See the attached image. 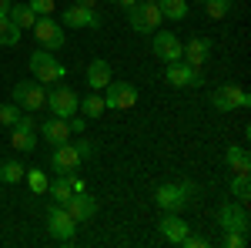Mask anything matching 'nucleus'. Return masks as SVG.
<instances>
[{"label": "nucleus", "instance_id": "nucleus-35", "mask_svg": "<svg viewBox=\"0 0 251 248\" xmlns=\"http://www.w3.org/2000/svg\"><path fill=\"white\" fill-rule=\"evenodd\" d=\"M74 148H77V154L84 158V161H87V158H94V141H87V138H80Z\"/></svg>", "mask_w": 251, "mask_h": 248}, {"label": "nucleus", "instance_id": "nucleus-1", "mask_svg": "<svg viewBox=\"0 0 251 248\" xmlns=\"http://www.w3.org/2000/svg\"><path fill=\"white\" fill-rule=\"evenodd\" d=\"M27 64H30L34 81H40L44 87H47V84H57V81H64V77H67V67L54 57V51H44V47H37V51L30 54V60H27Z\"/></svg>", "mask_w": 251, "mask_h": 248}, {"label": "nucleus", "instance_id": "nucleus-18", "mask_svg": "<svg viewBox=\"0 0 251 248\" xmlns=\"http://www.w3.org/2000/svg\"><path fill=\"white\" fill-rule=\"evenodd\" d=\"M67 215L74 218V221H91L97 215V198H91L87 191H77V194H71V201L64 205Z\"/></svg>", "mask_w": 251, "mask_h": 248}, {"label": "nucleus", "instance_id": "nucleus-31", "mask_svg": "<svg viewBox=\"0 0 251 248\" xmlns=\"http://www.w3.org/2000/svg\"><path fill=\"white\" fill-rule=\"evenodd\" d=\"M30 3V10L37 14V17H50L54 10H57V0H27Z\"/></svg>", "mask_w": 251, "mask_h": 248}, {"label": "nucleus", "instance_id": "nucleus-30", "mask_svg": "<svg viewBox=\"0 0 251 248\" xmlns=\"http://www.w3.org/2000/svg\"><path fill=\"white\" fill-rule=\"evenodd\" d=\"M228 10H231V0H204V14L211 20L228 17Z\"/></svg>", "mask_w": 251, "mask_h": 248}, {"label": "nucleus", "instance_id": "nucleus-19", "mask_svg": "<svg viewBox=\"0 0 251 248\" xmlns=\"http://www.w3.org/2000/svg\"><path fill=\"white\" fill-rule=\"evenodd\" d=\"M111 81H114V77H111V64L104 57H97V60L87 64V87H91V91H104Z\"/></svg>", "mask_w": 251, "mask_h": 248}, {"label": "nucleus", "instance_id": "nucleus-12", "mask_svg": "<svg viewBox=\"0 0 251 248\" xmlns=\"http://www.w3.org/2000/svg\"><path fill=\"white\" fill-rule=\"evenodd\" d=\"M10 144H14V148H17V151H34V148H37V121H34V117L30 114H20L17 117V124H14V128H10Z\"/></svg>", "mask_w": 251, "mask_h": 248}, {"label": "nucleus", "instance_id": "nucleus-7", "mask_svg": "<svg viewBox=\"0 0 251 248\" xmlns=\"http://www.w3.org/2000/svg\"><path fill=\"white\" fill-rule=\"evenodd\" d=\"M137 104V87L134 84H127V81H111L107 87H104V108L107 111H127V108H134Z\"/></svg>", "mask_w": 251, "mask_h": 248}, {"label": "nucleus", "instance_id": "nucleus-5", "mask_svg": "<svg viewBox=\"0 0 251 248\" xmlns=\"http://www.w3.org/2000/svg\"><path fill=\"white\" fill-rule=\"evenodd\" d=\"M161 10H157V3H144V0H137L134 7H127V24H131V30L137 34H154L157 27H161Z\"/></svg>", "mask_w": 251, "mask_h": 248}, {"label": "nucleus", "instance_id": "nucleus-2", "mask_svg": "<svg viewBox=\"0 0 251 248\" xmlns=\"http://www.w3.org/2000/svg\"><path fill=\"white\" fill-rule=\"evenodd\" d=\"M10 97H14V104L24 108L27 114H37V111L47 108V91H44L40 81H17L14 91H10Z\"/></svg>", "mask_w": 251, "mask_h": 248}, {"label": "nucleus", "instance_id": "nucleus-4", "mask_svg": "<svg viewBox=\"0 0 251 248\" xmlns=\"http://www.w3.org/2000/svg\"><path fill=\"white\" fill-rule=\"evenodd\" d=\"M47 108H50V114L54 117H74L80 111V97L74 87H67L64 81H57L54 84V91H47Z\"/></svg>", "mask_w": 251, "mask_h": 248}, {"label": "nucleus", "instance_id": "nucleus-15", "mask_svg": "<svg viewBox=\"0 0 251 248\" xmlns=\"http://www.w3.org/2000/svg\"><path fill=\"white\" fill-rule=\"evenodd\" d=\"M64 27H74V30H97L100 27V17L91 7H80V3H71L64 10Z\"/></svg>", "mask_w": 251, "mask_h": 248}, {"label": "nucleus", "instance_id": "nucleus-27", "mask_svg": "<svg viewBox=\"0 0 251 248\" xmlns=\"http://www.w3.org/2000/svg\"><path fill=\"white\" fill-rule=\"evenodd\" d=\"M231 198H238L241 205H248V198H251V178H248V171L231 178Z\"/></svg>", "mask_w": 251, "mask_h": 248}, {"label": "nucleus", "instance_id": "nucleus-37", "mask_svg": "<svg viewBox=\"0 0 251 248\" xmlns=\"http://www.w3.org/2000/svg\"><path fill=\"white\" fill-rule=\"evenodd\" d=\"M10 3H14V0H0V17H7V14H10Z\"/></svg>", "mask_w": 251, "mask_h": 248}, {"label": "nucleus", "instance_id": "nucleus-9", "mask_svg": "<svg viewBox=\"0 0 251 248\" xmlns=\"http://www.w3.org/2000/svg\"><path fill=\"white\" fill-rule=\"evenodd\" d=\"M181 40H177V34H171V30H161L157 27L154 37H151V54H154L157 60H164V64H174V60H181Z\"/></svg>", "mask_w": 251, "mask_h": 248}, {"label": "nucleus", "instance_id": "nucleus-20", "mask_svg": "<svg viewBox=\"0 0 251 248\" xmlns=\"http://www.w3.org/2000/svg\"><path fill=\"white\" fill-rule=\"evenodd\" d=\"M40 134H44L47 144H64V141H71V124L64 117H50V121H44Z\"/></svg>", "mask_w": 251, "mask_h": 248}, {"label": "nucleus", "instance_id": "nucleus-13", "mask_svg": "<svg viewBox=\"0 0 251 248\" xmlns=\"http://www.w3.org/2000/svg\"><path fill=\"white\" fill-rule=\"evenodd\" d=\"M84 165V158L77 154V148L71 144V141H64V144H54V154H50V168L57 174H74Z\"/></svg>", "mask_w": 251, "mask_h": 248}, {"label": "nucleus", "instance_id": "nucleus-38", "mask_svg": "<svg viewBox=\"0 0 251 248\" xmlns=\"http://www.w3.org/2000/svg\"><path fill=\"white\" fill-rule=\"evenodd\" d=\"M74 3H80V7H91V10H97V3H100V0H74Z\"/></svg>", "mask_w": 251, "mask_h": 248}, {"label": "nucleus", "instance_id": "nucleus-39", "mask_svg": "<svg viewBox=\"0 0 251 248\" xmlns=\"http://www.w3.org/2000/svg\"><path fill=\"white\" fill-rule=\"evenodd\" d=\"M111 3H117V7H124V10H127V7H134L137 0H111Z\"/></svg>", "mask_w": 251, "mask_h": 248}, {"label": "nucleus", "instance_id": "nucleus-3", "mask_svg": "<svg viewBox=\"0 0 251 248\" xmlns=\"http://www.w3.org/2000/svg\"><path fill=\"white\" fill-rule=\"evenodd\" d=\"M194 191L198 188H194L191 181H168V185H161V188L154 191V201L164 211H184V205L191 201Z\"/></svg>", "mask_w": 251, "mask_h": 248}, {"label": "nucleus", "instance_id": "nucleus-8", "mask_svg": "<svg viewBox=\"0 0 251 248\" xmlns=\"http://www.w3.org/2000/svg\"><path fill=\"white\" fill-rule=\"evenodd\" d=\"M164 81L171 87H201L204 84V71H198V67L184 64V60H174V64L164 67Z\"/></svg>", "mask_w": 251, "mask_h": 248}, {"label": "nucleus", "instance_id": "nucleus-11", "mask_svg": "<svg viewBox=\"0 0 251 248\" xmlns=\"http://www.w3.org/2000/svg\"><path fill=\"white\" fill-rule=\"evenodd\" d=\"M214 111H238V108H251V97L238 87V84H221L218 91H211Z\"/></svg>", "mask_w": 251, "mask_h": 248}, {"label": "nucleus", "instance_id": "nucleus-14", "mask_svg": "<svg viewBox=\"0 0 251 248\" xmlns=\"http://www.w3.org/2000/svg\"><path fill=\"white\" fill-rule=\"evenodd\" d=\"M218 225L225 231H248V208L241 201H225L218 208Z\"/></svg>", "mask_w": 251, "mask_h": 248}, {"label": "nucleus", "instance_id": "nucleus-22", "mask_svg": "<svg viewBox=\"0 0 251 248\" xmlns=\"http://www.w3.org/2000/svg\"><path fill=\"white\" fill-rule=\"evenodd\" d=\"M47 194L54 198V205H67L71 194H74V188H71V174H57V178L47 185Z\"/></svg>", "mask_w": 251, "mask_h": 248}, {"label": "nucleus", "instance_id": "nucleus-40", "mask_svg": "<svg viewBox=\"0 0 251 248\" xmlns=\"http://www.w3.org/2000/svg\"><path fill=\"white\" fill-rule=\"evenodd\" d=\"M144 3H157V0H144Z\"/></svg>", "mask_w": 251, "mask_h": 248}, {"label": "nucleus", "instance_id": "nucleus-24", "mask_svg": "<svg viewBox=\"0 0 251 248\" xmlns=\"http://www.w3.org/2000/svg\"><path fill=\"white\" fill-rule=\"evenodd\" d=\"M20 34H24V30H20L10 17H0V47H17Z\"/></svg>", "mask_w": 251, "mask_h": 248}, {"label": "nucleus", "instance_id": "nucleus-10", "mask_svg": "<svg viewBox=\"0 0 251 248\" xmlns=\"http://www.w3.org/2000/svg\"><path fill=\"white\" fill-rule=\"evenodd\" d=\"M47 228L57 242H74V231H77V221L67 215L64 205H50L47 208Z\"/></svg>", "mask_w": 251, "mask_h": 248}, {"label": "nucleus", "instance_id": "nucleus-33", "mask_svg": "<svg viewBox=\"0 0 251 248\" xmlns=\"http://www.w3.org/2000/svg\"><path fill=\"white\" fill-rule=\"evenodd\" d=\"M17 104H14V101H10V104H3V108H0V124H3V128H14V124H17Z\"/></svg>", "mask_w": 251, "mask_h": 248}, {"label": "nucleus", "instance_id": "nucleus-23", "mask_svg": "<svg viewBox=\"0 0 251 248\" xmlns=\"http://www.w3.org/2000/svg\"><path fill=\"white\" fill-rule=\"evenodd\" d=\"M7 17L14 20L20 30H30V27H34V20H37V14L30 10V3H10V14H7Z\"/></svg>", "mask_w": 251, "mask_h": 248}, {"label": "nucleus", "instance_id": "nucleus-17", "mask_svg": "<svg viewBox=\"0 0 251 248\" xmlns=\"http://www.w3.org/2000/svg\"><path fill=\"white\" fill-rule=\"evenodd\" d=\"M208 57H211V40L208 37H191L184 47H181V60L191 64V67H198V71L208 64Z\"/></svg>", "mask_w": 251, "mask_h": 248}, {"label": "nucleus", "instance_id": "nucleus-29", "mask_svg": "<svg viewBox=\"0 0 251 248\" xmlns=\"http://www.w3.org/2000/svg\"><path fill=\"white\" fill-rule=\"evenodd\" d=\"M24 171H27V168H24L20 161H3V165H0V181H3V185H17L20 178H24Z\"/></svg>", "mask_w": 251, "mask_h": 248}, {"label": "nucleus", "instance_id": "nucleus-16", "mask_svg": "<svg viewBox=\"0 0 251 248\" xmlns=\"http://www.w3.org/2000/svg\"><path fill=\"white\" fill-rule=\"evenodd\" d=\"M157 231H161V238H164V242H171V245H181V238L191 231V225L181 218V211H164V218L157 221Z\"/></svg>", "mask_w": 251, "mask_h": 248}, {"label": "nucleus", "instance_id": "nucleus-41", "mask_svg": "<svg viewBox=\"0 0 251 248\" xmlns=\"http://www.w3.org/2000/svg\"><path fill=\"white\" fill-rule=\"evenodd\" d=\"M201 3H204V0H201Z\"/></svg>", "mask_w": 251, "mask_h": 248}, {"label": "nucleus", "instance_id": "nucleus-6", "mask_svg": "<svg viewBox=\"0 0 251 248\" xmlns=\"http://www.w3.org/2000/svg\"><path fill=\"white\" fill-rule=\"evenodd\" d=\"M34 37H37V44L44 47V51H60L64 47V24H57L54 17H37L34 20Z\"/></svg>", "mask_w": 251, "mask_h": 248}, {"label": "nucleus", "instance_id": "nucleus-26", "mask_svg": "<svg viewBox=\"0 0 251 248\" xmlns=\"http://www.w3.org/2000/svg\"><path fill=\"white\" fill-rule=\"evenodd\" d=\"M24 178H27V185H30V191H34V194H47L50 178L44 174V168H27V171H24Z\"/></svg>", "mask_w": 251, "mask_h": 248}, {"label": "nucleus", "instance_id": "nucleus-32", "mask_svg": "<svg viewBox=\"0 0 251 248\" xmlns=\"http://www.w3.org/2000/svg\"><path fill=\"white\" fill-rule=\"evenodd\" d=\"M225 248H245L248 245V231H225Z\"/></svg>", "mask_w": 251, "mask_h": 248}, {"label": "nucleus", "instance_id": "nucleus-21", "mask_svg": "<svg viewBox=\"0 0 251 248\" xmlns=\"http://www.w3.org/2000/svg\"><path fill=\"white\" fill-rule=\"evenodd\" d=\"M225 165H228V171H234V174L251 171V154H248V148H245V144H231V148L225 151Z\"/></svg>", "mask_w": 251, "mask_h": 248}, {"label": "nucleus", "instance_id": "nucleus-28", "mask_svg": "<svg viewBox=\"0 0 251 248\" xmlns=\"http://www.w3.org/2000/svg\"><path fill=\"white\" fill-rule=\"evenodd\" d=\"M80 111H84V117H100L107 108H104V97L97 94H87V97H80Z\"/></svg>", "mask_w": 251, "mask_h": 248}, {"label": "nucleus", "instance_id": "nucleus-36", "mask_svg": "<svg viewBox=\"0 0 251 248\" xmlns=\"http://www.w3.org/2000/svg\"><path fill=\"white\" fill-rule=\"evenodd\" d=\"M67 124H71V131H74V134H84V128H87V121H84V117H77V114L67 117Z\"/></svg>", "mask_w": 251, "mask_h": 248}, {"label": "nucleus", "instance_id": "nucleus-34", "mask_svg": "<svg viewBox=\"0 0 251 248\" xmlns=\"http://www.w3.org/2000/svg\"><path fill=\"white\" fill-rule=\"evenodd\" d=\"M181 245H184V248H208V238H204V235H191V231H188V235L181 238Z\"/></svg>", "mask_w": 251, "mask_h": 248}, {"label": "nucleus", "instance_id": "nucleus-25", "mask_svg": "<svg viewBox=\"0 0 251 248\" xmlns=\"http://www.w3.org/2000/svg\"><path fill=\"white\" fill-rule=\"evenodd\" d=\"M157 10H161V17H168V20L188 17V3L184 0H157Z\"/></svg>", "mask_w": 251, "mask_h": 248}]
</instances>
